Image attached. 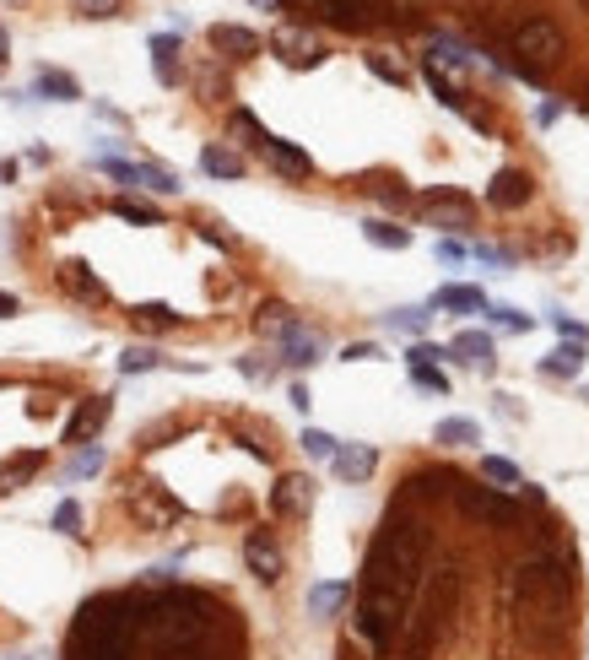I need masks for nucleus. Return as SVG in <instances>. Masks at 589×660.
I'll return each instance as SVG.
<instances>
[{
    "label": "nucleus",
    "mask_w": 589,
    "mask_h": 660,
    "mask_svg": "<svg viewBox=\"0 0 589 660\" xmlns=\"http://www.w3.org/2000/svg\"><path fill=\"white\" fill-rule=\"evenodd\" d=\"M11 314H17V298H11V293H0V320H11Z\"/></svg>",
    "instance_id": "8fccbe9b"
},
{
    "label": "nucleus",
    "mask_w": 589,
    "mask_h": 660,
    "mask_svg": "<svg viewBox=\"0 0 589 660\" xmlns=\"http://www.w3.org/2000/svg\"><path fill=\"white\" fill-rule=\"evenodd\" d=\"M444 358H454V352H449V347H433V341H417V347L406 352L411 368H417V363H444Z\"/></svg>",
    "instance_id": "4c0bfd02"
},
{
    "label": "nucleus",
    "mask_w": 589,
    "mask_h": 660,
    "mask_svg": "<svg viewBox=\"0 0 589 660\" xmlns=\"http://www.w3.org/2000/svg\"><path fill=\"white\" fill-rule=\"evenodd\" d=\"M341 358H346V363H373V358H379V347H373V341H352Z\"/></svg>",
    "instance_id": "a18cd8bd"
},
{
    "label": "nucleus",
    "mask_w": 589,
    "mask_h": 660,
    "mask_svg": "<svg viewBox=\"0 0 589 660\" xmlns=\"http://www.w3.org/2000/svg\"><path fill=\"white\" fill-rule=\"evenodd\" d=\"M346 601H352V585H341V579H330V585H314L309 590V612L314 617H336Z\"/></svg>",
    "instance_id": "b1692460"
},
{
    "label": "nucleus",
    "mask_w": 589,
    "mask_h": 660,
    "mask_svg": "<svg viewBox=\"0 0 589 660\" xmlns=\"http://www.w3.org/2000/svg\"><path fill=\"white\" fill-rule=\"evenodd\" d=\"M292 325H298V320H292L287 303H265V309H260V336H276V341H281Z\"/></svg>",
    "instance_id": "7c9ffc66"
},
{
    "label": "nucleus",
    "mask_w": 589,
    "mask_h": 660,
    "mask_svg": "<svg viewBox=\"0 0 589 660\" xmlns=\"http://www.w3.org/2000/svg\"><path fill=\"white\" fill-rule=\"evenodd\" d=\"M411 379H417V385H422V390H438V395H444V390H449V379H444V374H438V368H433V363H417V368H411Z\"/></svg>",
    "instance_id": "ea45409f"
},
{
    "label": "nucleus",
    "mask_w": 589,
    "mask_h": 660,
    "mask_svg": "<svg viewBox=\"0 0 589 660\" xmlns=\"http://www.w3.org/2000/svg\"><path fill=\"white\" fill-rule=\"evenodd\" d=\"M368 65H373V76H384V82H395V87H406V71H400L395 60H384V55H368Z\"/></svg>",
    "instance_id": "c03bdc74"
},
{
    "label": "nucleus",
    "mask_w": 589,
    "mask_h": 660,
    "mask_svg": "<svg viewBox=\"0 0 589 660\" xmlns=\"http://www.w3.org/2000/svg\"><path fill=\"white\" fill-rule=\"evenodd\" d=\"M200 168H206L211 179H238V174H244V157L227 152V147H206V152H200Z\"/></svg>",
    "instance_id": "bb28decb"
},
{
    "label": "nucleus",
    "mask_w": 589,
    "mask_h": 660,
    "mask_svg": "<svg viewBox=\"0 0 589 660\" xmlns=\"http://www.w3.org/2000/svg\"><path fill=\"white\" fill-rule=\"evenodd\" d=\"M65 287H71V293H82V298H103V282L87 266H65Z\"/></svg>",
    "instance_id": "c9c22d12"
},
{
    "label": "nucleus",
    "mask_w": 589,
    "mask_h": 660,
    "mask_svg": "<svg viewBox=\"0 0 589 660\" xmlns=\"http://www.w3.org/2000/svg\"><path fill=\"white\" fill-rule=\"evenodd\" d=\"M530 195H535V184H530V174H519V168H503V174H492V184H487V201L498 211H519Z\"/></svg>",
    "instance_id": "f8f14e48"
},
{
    "label": "nucleus",
    "mask_w": 589,
    "mask_h": 660,
    "mask_svg": "<svg viewBox=\"0 0 589 660\" xmlns=\"http://www.w3.org/2000/svg\"><path fill=\"white\" fill-rule=\"evenodd\" d=\"M11 174H17V163H0V184H6Z\"/></svg>",
    "instance_id": "603ef678"
},
{
    "label": "nucleus",
    "mask_w": 589,
    "mask_h": 660,
    "mask_svg": "<svg viewBox=\"0 0 589 660\" xmlns=\"http://www.w3.org/2000/svg\"><path fill=\"white\" fill-rule=\"evenodd\" d=\"M98 168L114 179L146 184V190H157V195H179V174H168V168H157V163H119V157H103Z\"/></svg>",
    "instance_id": "1a4fd4ad"
},
{
    "label": "nucleus",
    "mask_w": 589,
    "mask_h": 660,
    "mask_svg": "<svg viewBox=\"0 0 589 660\" xmlns=\"http://www.w3.org/2000/svg\"><path fill=\"white\" fill-rule=\"evenodd\" d=\"M481 477L498 482V487H525L519 466H514V460H503V455H481Z\"/></svg>",
    "instance_id": "c756f323"
},
{
    "label": "nucleus",
    "mask_w": 589,
    "mask_h": 660,
    "mask_svg": "<svg viewBox=\"0 0 589 660\" xmlns=\"http://www.w3.org/2000/svg\"><path fill=\"white\" fill-rule=\"evenodd\" d=\"M438 260H465V244H454V239H438Z\"/></svg>",
    "instance_id": "de8ad7c7"
},
{
    "label": "nucleus",
    "mask_w": 589,
    "mask_h": 660,
    "mask_svg": "<svg viewBox=\"0 0 589 660\" xmlns=\"http://www.w3.org/2000/svg\"><path fill=\"white\" fill-rule=\"evenodd\" d=\"M303 450H309L314 460H336V450H341V439H330L325 428H303Z\"/></svg>",
    "instance_id": "f704fd0d"
},
{
    "label": "nucleus",
    "mask_w": 589,
    "mask_h": 660,
    "mask_svg": "<svg viewBox=\"0 0 589 660\" xmlns=\"http://www.w3.org/2000/svg\"><path fill=\"white\" fill-rule=\"evenodd\" d=\"M433 439L449 444V450H465V444H481V428H476L471 417H444V422L433 428Z\"/></svg>",
    "instance_id": "393cba45"
},
{
    "label": "nucleus",
    "mask_w": 589,
    "mask_h": 660,
    "mask_svg": "<svg viewBox=\"0 0 589 660\" xmlns=\"http://www.w3.org/2000/svg\"><path fill=\"white\" fill-rule=\"evenodd\" d=\"M114 211H119L125 222H163V217H157V206H146V201H119Z\"/></svg>",
    "instance_id": "58836bf2"
},
{
    "label": "nucleus",
    "mask_w": 589,
    "mask_h": 660,
    "mask_svg": "<svg viewBox=\"0 0 589 660\" xmlns=\"http://www.w3.org/2000/svg\"><path fill=\"white\" fill-rule=\"evenodd\" d=\"M568 596H573V574L552 552H535V558H525L514 569V612L525 628H541V639H557L562 633Z\"/></svg>",
    "instance_id": "7ed1b4c3"
},
{
    "label": "nucleus",
    "mask_w": 589,
    "mask_h": 660,
    "mask_svg": "<svg viewBox=\"0 0 589 660\" xmlns=\"http://www.w3.org/2000/svg\"><path fill=\"white\" fill-rule=\"evenodd\" d=\"M276 347H281V363H292V368H314V363H319V352H325V341H319L314 330L298 320V325L287 330V336L276 341Z\"/></svg>",
    "instance_id": "2eb2a0df"
},
{
    "label": "nucleus",
    "mask_w": 589,
    "mask_h": 660,
    "mask_svg": "<svg viewBox=\"0 0 589 660\" xmlns=\"http://www.w3.org/2000/svg\"><path fill=\"white\" fill-rule=\"evenodd\" d=\"M579 395H584V401H589V385H584V390H579Z\"/></svg>",
    "instance_id": "864d4df0"
},
{
    "label": "nucleus",
    "mask_w": 589,
    "mask_h": 660,
    "mask_svg": "<svg viewBox=\"0 0 589 660\" xmlns=\"http://www.w3.org/2000/svg\"><path fill=\"white\" fill-rule=\"evenodd\" d=\"M271 49L287 65H319L325 60V49H319V38L314 33H303V28H276L271 33Z\"/></svg>",
    "instance_id": "9b49d317"
},
{
    "label": "nucleus",
    "mask_w": 589,
    "mask_h": 660,
    "mask_svg": "<svg viewBox=\"0 0 589 660\" xmlns=\"http://www.w3.org/2000/svg\"><path fill=\"white\" fill-rule=\"evenodd\" d=\"M579 368H584V341H562L557 352L541 358V374H552V379H579Z\"/></svg>",
    "instance_id": "4be33fe9"
},
{
    "label": "nucleus",
    "mask_w": 589,
    "mask_h": 660,
    "mask_svg": "<svg viewBox=\"0 0 589 660\" xmlns=\"http://www.w3.org/2000/svg\"><path fill=\"white\" fill-rule=\"evenodd\" d=\"M427 569V531L422 525H390L368 547L363 563V596H357V628L368 644H395V633L406 628L411 596L422 585Z\"/></svg>",
    "instance_id": "f03ea898"
},
{
    "label": "nucleus",
    "mask_w": 589,
    "mask_h": 660,
    "mask_svg": "<svg viewBox=\"0 0 589 660\" xmlns=\"http://www.w3.org/2000/svg\"><path fill=\"white\" fill-rule=\"evenodd\" d=\"M173 55H179V33H157V38H152V65H157V82H163V87L179 82V71H173Z\"/></svg>",
    "instance_id": "a878e982"
},
{
    "label": "nucleus",
    "mask_w": 589,
    "mask_h": 660,
    "mask_svg": "<svg viewBox=\"0 0 589 660\" xmlns=\"http://www.w3.org/2000/svg\"><path fill=\"white\" fill-rule=\"evenodd\" d=\"M330 466H336V477H341V482H363V477H373L379 455H373V444H341Z\"/></svg>",
    "instance_id": "a211bd4d"
},
{
    "label": "nucleus",
    "mask_w": 589,
    "mask_h": 660,
    "mask_svg": "<svg viewBox=\"0 0 589 660\" xmlns=\"http://www.w3.org/2000/svg\"><path fill=\"white\" fill-rule=\"evenodd\" d=\"M55 531L82 536V509H76V504H60V509H55Z\"/></svg>",
    "instance_id": "a19ab883"
},
{
    "label": "nucleus",
    "mask_w": 589,
    "mask_h": 660,
    "mask_svg": "<svg viewBox=\"0 0 589 660\" xmlns=\"http://www.w3.org/2000/svg\"><path fill=\"white\" fill-rule=\"evenodd\" d=\"M211 38V49L227 60H249V55H260V33H249V28H238V22H217V28L206 33Z\"/></svg>",
    "instance_id": "dca6fc26"
},
{
    "label": "nucleus",
    "mask_w": 589,
    "mask_h": 660,
    "mask_svg": "<svg viewBox=\"0 0 589 660\" xmlns=\"http://www.w3.org/2000/svg\"><path fill=\"white\" fill-rule=\"evenodd\" d=\"M33 92H38V98H49V103H76V98H82L76 76H65V71H49V65L33 76Z\"/></svg>",
    "instance_id": "5701e85b"
},
{
    "label": "nucleus",
    "mask_w": 589,
    "mask_h": 660,
    "mask_svg": "<svg viewBox=\"0 0 589 660\" xmlns=\"http://www.w3.org/2000/svg\"><path fill=\"white\" fill-rule=\"evenodd\" d=\"M487 320L492 325H498V330H514V336H519V330H530L535 320H530V314H519V309H508V303H487Z\"/></svg>",
    "instance_id": "72a5a7b5"
},
{
    "label": "nucleus",
    "mask_w": 589,
    "mask_h": 660,
    "mask_svg": "<svg viewBox=\"0 0 589 660\" xmlns=\"http://www.w3.org/2000/svg\"><path fill=\"white\" fill-rule=\"evenodd\" d=\"M422 217H438V222H454V228H465L471 222V201L465 195H454V190H433L422 201Z\"/></svg>",
    "instance_id": "6ab92c4d"
},
{
    "label": "nucleus",
    "mask_w": 589,
    "mask_h": 660,
    "mask_svg": "<svg viewBox=\"0 0 589 660\" xmlns=\"http://www.w3.org/2000/svg\"><path fill=\"white\" fill-rule=\"evenodd\" d=\"M449 352H454V363H471L481 374H492V363H498V347H492L487 330H460V336L449 341Z\"/></svg>",
    "instance_id": "4468645a"
},
{
    "label": "nucleus",
    "mask_w": 589,
    "mask_h": 660,
    "mask_svg": "<svg viewBox=\"0 0 589 660\" xmlns=\"http://www.w3.org/2000/svg\"><path fill=\"white\" fill-rule=\"evenodd\" d=\"M271 509L281 514V520H303V514L314 509V482L298 477V471H292V477H281L276 493H271Z\"/></svg>",
    "instance_id": "9d476101"
},
{
    "label": "nucleus",
    "mask_w": 589,
    "mask_h": 660,
    "mask_svg": "<svg viewBox=\"0 0 589 660\" xmlns=\"http://www.w3.org/2000/svg\"><path fill=\"white\" fill-rule=\"evenodd\" d=\"M103 460H109V455H103L98 444H76V455H71V466H65V477H71V482L98 477V471H103Z\"/></svg>",
    "instance_id": "cd10ccee"
},
{
    "label": "nucleus",
    "mask_w": 589,
    "mask_h": 660,
    "mask_svg": "<svg viewBox=\"0 0 589 660\" xmlns=\"http://www.w3.org/2000/svg\"><path fill=\"white\" fill-rule=\"evenodd\" d=\"M119 6H125V0H76V11H82V17H119Z\"/></svg>",
    "instance_id": "79ce46f5"
},
{
    "label": "nucleus",
    "mask_w": 589,
    "mask_h": 660,
    "mask_svg": "<svg viewBox=\"0 0 589 660\" xmlns=\"http://www.w3.org/2000/svg\"><path fill=\"white\" fill-rule=\"evenodd\" d=\"M454 504L471 514V520H487V525H514V520H519V504L503 493V487H471V482H454Z\"/></svg>",
    "instance_id": "423d86ee"
},
{
    "label": "nucleus",
    "mask_w": 589,
    "mask_h": 660,
    "mask_svg": "<svg viewBox=\"0 0 589 660\" xmlns=\"http://www.w3.org/2000/svg\"><path fill=\"white\" fill-rule=\"evenodd\" d=\"M146 368H163V352H152V347H125L119 352V374H146Z\"/></svg>",
    "instance_id": "2f4dec72"
},
{
    "label": "nucleus",
    "mask_w": 589,
    "mask_h": 660,
    "mask_svg": "<svg viewBox=\"0 0 589 660\" xmlns=\"http://www.w3.org/2000/svg\"><path fill=\"white\" fill-rule=\"evenodd\" d=\"M363 239L379 244V249H406L411 244V228H395V222H363Z\"/></svg>",
    "instance_id": "c85d7f7f"
},
{
    "label": "nucleus",
    "mask_w": 589,
    "mask_h": 660,
    "mask_svg": "<svg viewBox=\"0 0 589 660\" xmlns=\"http://www.w3.org/2000/svg\"><path fill=\"white\" fill-rule=\"evenodd\" d=\"M427 320H433L427 309H395V314H384V325H390V330H400V336H422V330H427Z\"/></svg>",
    "instance_id": "473e14b6"
},
{
    "label": "nucleus",
    "mask_w": 589,
    "mask_h": 660,
    "mask_svg": "<svg viewBox=\"0 0 589 660\" xmlns=\"http://www.w3.org/2000/svg\"><path fill=\"white\" fill-rule=\"evenodd\" d=\"M552 325H557V336H562V341H584V347H589V325L568 320V314H552Z\"/></svg>",
    "instance_id": "37998d69"
},
{
    "label": "nucleus",
    "mask_w": 589,
    "mask_h": 660,
    "mask_svg": "<svg viewBox=\"0 0 589 660\" xmlns=\"http://www.w3.org/2000/svg\"><path fill=\"white\" fill-rule=\"evenodd\" d=\"M292 406H298V412H309V406H314L309 401V385H292Z\"/></svg>",
    "instance_id": "09e8293b"
},
{
    "label": "nucleus",
    "mask_w": 589,
    "mask_h": 660,
    "mask_svg": "<svg viewBox=\"0 0 589 660\" xmlns=\"http://www.w3.org/2000/svg\"><path fill=\"white\" fill-rule=\"evenodd\" d=\"M222 628L227 612L200 590L98 596L76 612L71 660H238Z\"/></svg>",
    "instance_id": "f257e3e1"
},
{
    "label": "nucleus",
    "mask_w": 589,
    "mask_h": 660,
    "mask_svg": "<svg viewBox=\"0 0 589 660\" xmlns=\"http://www.w3.org/2000/svg\"><path fill=\"white\" fill-rule=\"evenodd\" d=\"M292 6H303L309 17L319 22H330V28H363L368 22V11H373V0H292Z\"/></svg>",
    "instance_id": "6e6552de"
},
{
    "label": "nucleus",
    "mask_w": 589,
    "mask_h": 660,
    "mask_svg": "<svg viewBox=\"0 0 589 660\" xmlns=\"http://www.w3.org/2000/svg\"><path fill=\"white\" fill-rule=\"evenodd\" d=\"M136 325H146V330H168V325H179V314H173L168 303H141V309H136Z\"/></svg>",
    "instance_id": "e433bc0d"
},
{
    "label": "nucleus",
    "mask_w": 589,
    "mask_h": 660,
    "mask_svg": "<svg viewBox=\"0 0 589 660\" xmlns=\"http://www.w3.org/2000/svg\"><path fill=\"white\" fill-rule=\"evenodd\" d=\"M103 422H109V395H87V401L76 406L71 428H65V444H87V439H98Z\"/></svg>",
    "instance_id": "f3484780"
},
{
    "label": "nucleus",
    "mask_w": 589,
    "mask_h": 660,
    "mask_svg": "<svg viewBox=\"0 0 589 660\" xmlns=\"http://www.w3.org/2000/svg\"><path fill=\"white\" fill-rule=\"evenodd\" d=\"M427 309H449V314H487V298H481V287H438L433 303Z\"/></svg>",
    "instance_id": "aec40b11"
},
{
    "label": "nucleus",
    "mask_w": 589,
    "mask_h": 660,
    "mask_svg": "<svg viewBox=\"0 0 589 660\" xmlns=\"http://www.w3.org/2000/svg\"><path fill=\"white\" fill-rule=\"evenodd\" d=\"M125 504H130V514H136L141 525H152V531H168V525L184 514V509L173 504V498H168L157 482H136V487H130V498H125Z\"/></svg>",
    "instance_id": "0eeeda50"
},
{
    "label": "nucleus",
    "mask_w": 589,
    "mask_h": 660,
    "mask_svg": "<svg viewBox=\"0 0 589 660\" xmlns=\"http://www.w3.org/2000/svg\"><path fill=\"white\" fill-rule=\"evenodd\" d=\"M38 466H44V450H22V455H11L6 466H0V498L17 493L22 482H33V477H38Z\"/></svg>",
    "instance_id": "412c9836"
},
{
    "label": "nucleus",
    "mask_w": 589,
    "mask_h": 660,
    "mask_svg": "<svg viewBox=\"0 0 589 660\" xmlns=\"http://www.w3.org/2000/svg\"><path fill=\"white\" fill-rule=\"evenodd\" d=\"M233 125H238V130H244V136L254 141V152H260L265 163L276 168V174H287V179H309V174H314V157L303 152V147H292V141L271 136V130H260V125H254V114H244V109H238V114H233Z\"/></svg>",
    "instance_id": "39448f33"
},
{
    "label": "nucleus",
    "mask_w": 589,
    "mask_h": 660,
    "mask_svg": "<svg viewBox=\"0 0 589 660\" xmlns=\"http://www.w3.org/2000/svg\"><path fill=\"white\" fill-rule=\"evenodd\" d=\"M238 368H244V374H249V379H271V363H260V358H244V363H238Z\"/></svg>",
    "instance_id": "49530a36"
},
{
    "label": "nucleus",
    "mask_w": 589,
    "mask_h": 660,
    "mask_svg": "<svg viewBox=\"0 0 589 660\" xmlns=\"http://www.w3.org/2000/svg\"><path fill=\"white\" fill-rule=\"evenodd\" d=\"M244 563H249V574L254 579H265V585H276L281 579V547L265 531H249V541H244Z\"/></svg>",
    "instance_id": "ddd939ff"
},
{
    "label": "nucleus",
    "mask_w": 589,
    "mask_h": 660,
    "mask_svg": "<svg viewBox=\"0 0 589 660\" xmlns=\"http://www.w3.org/2000/svg\"><path fill=\"white\" fill-rule=\"evenodd\" d=\"M6 49H11V38H6V28H0V65H6Z\"/></svg>",
    "instance_id": "3c124183"
},
{
    "label": "nucleus",
    "mask_w": 589,
    "mask_h": 660,
    "mask_svg": "<svg viewBox=\"0 0 589 660\" xmlns=\"http://www.w3.org/2000/svg\"><path fill=\"white\" fill-rule=\"evenodd\" d=\"M514 60H519V71L525 76H541V71H552V65L562 60V49H568V38H562V28L552 17H530V22H519L514 28Z\"/></svg>",
    "instance_id": "20e7f679"
}]
</instances>
